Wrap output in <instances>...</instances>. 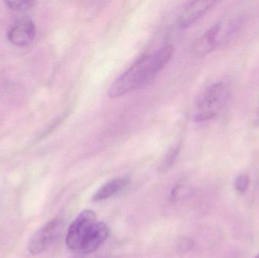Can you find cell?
Masks as SVG:
<instances>
[{"instance_id":"obj_1","label":"cell","mask_w":259,"mask_h":258,"mask_svg":"<svg viewBox=\"0 0 259 258\" xmlns=\"http://www.w3.org/2000/svg\"><path fill=\"white\" fill-rule=\"evenodd\" d=\"M174 53L175 48L167 45L153 54L140 58L112 83L108 95L112 98H119L147 86L168 64Z\"/></svg>"},{"instance_id":"obj_2","label":"cell","mask_w":259,"mask_h":258,"mask_svg":"<svg viewBox=\"0 0 259 258\" xmlns=\"http://www.w3.org/2000/svg\"><path fill=\"white\" fill-rule=\"evenodd\" d=\"M230 97L229 86L223 81L208 86L198 98L193 112L195 122H206L215 118L225 107Z\"/></svg>"},{"instance_id":"obj_3","label":"cell","mask_w":259,"mask_h":258,"mask_svg":"<svg viewBox=\"0 0 259 258\" xmlns=\"http://www.w3.org/2000/svg\"><path fill=\"white\" fill-rule=\"evenodd\" d=\"M94 211L84 210L73 221L68 230L66 244L71 251L79 253L83 242L97 222Z\"/></svg>"},{"instance_id":"obj_4","label":"cell","mask_w":259,"mask_h":258,"mask_svg":"<svg viewBox=\"0 0 259 258\" xmlns=\"http://www.w3.org/2000/svg\"><path fill=\"white\" fill-rule=\"evenodd\" d=\"M63 227L62 219L52 220L47 223L30 238L27 245L28 251L33 255L44 252L60 236Z\"/></svg>"},{"instance_id":"obj_5","label":"cell","mask_w":259,"mask_h":258,"mask_svg":"<svg viewBox=\"0 0 259 258\" xmlns=\"http://www.w3.org/2000/svg\"><path fill=\"white\" fill-rule=\"evenodd\" d=\"M224 21H219L208 29L195 43L193 51L198 56H205L225 43Z\"/></svg>"},{"instance_id":"obj_6","label":"cell","mask_w":259,"mask_h":258,"mask_svg":"<svg viewBox=\"0 0 259 258\" xmlns=\"http://www.w3.org/2000/svg\"><path fill=\"white\" fill-rule=\"evenodd\" d=\"M9 42L16 46L25 47L33 42L36 27L30 18H23L15 21L8 31Z\"/></svg>"},{"instance_id":"obj_7","label":"cell","mask_w":259,"mask_h":258,"mask_svg":"<svg viewBox=\"0 0 259 258\" xmlns=\"http://www.w3.org/2000/svg\"><path fill=\"white\" fill-rule=\"evenodd\" d=\"M217 3L212 0H198L187 3L180 14L178 24L181 28H187L200 19Z\"/></svg>"},{"instance_id":"obj_8","label":"cell","mask_w":259,"mask_h":258,"mask_svg":"<svg viewBox=\"0 0 259 258\" xmlns=\"http://www.w3.org/2000/svg\"><path fill=\"white\" fill-rule=\"evenodd\" d=\"M110 230L105 223L97 221L88 234L79 254H89L97 251L109 238Z\"/></svg>"},{"instance_id":"obj_9","label":"cell","mask_w":259,"mask_h":258,"mask_svg":"<svg viewBox=\"0 0 259 258\" xmlns=\"http://www.w3.org/2000/svg\"><path fill=\"white\" fill-rule=\"evenodd\" d=\"M129 183L128 179L125 177L110 180L98 189L95 195L93 196V201L97 202L108 199L127 187Z\"/></svg>"},{"instance_id":"obj_10","label":"cell","mask_w":259,"mask_h":258,"mask_svg":"<svg viewBox=\"0 0 259 258\" xmlns=\"http://www.w3.org/2000/svg\"><path fill=\"white\" fill-rule=\"evenodd\" d=\"M181 150V145H174L167 151V154L161 161L159 165V171L161 172H166L168 171L176 161Z\"/></svg>"},{"instance_id":"obj_11","label":"cell","mask_w":259,"mask_h":258,"mask_svg":"<svg viewBox=\"0 0 259 258\" xmlns=\"http://www.w3.org/2000/svg\"><path fill=\"white\" fill-rule=\"evenodd\" d=\"M250 184V179L246 174H240L234 181V188L237 192L240 194H244L249 189Z\"/></svg>"},{"instance_id":"obj_12","label":"cell","mask_w":259,"mask_h":258,"mask_svg":"<svg viewBox=\"0 0 259 258\" xmlns=\"http://www.w3.org/2000/svg\"><path fill=\"white\" fill-rule=\"evenodd\" d=\"M6 3L9 9L18 12L28 10L33 6V2L32 1H9Z\"/></svg>"},{"instance_id":"obj_13","label":"cell","mask_w":259,"mask_h":258,"mask_svg":"<svg viewBox=\"0 0 259 258\" xmlns=\"http://www.w3.org/2000/svg\"><path fill=\"white\" fill-rule=\"evenodd\" d=\"M193 245H194L193 241L192 239H187V238H184V239H181L179 244H178L180 251H183V252H187V251H190L193 248Z\"/></svg>"},{"instance_id":"obj_14","label":"cell","mask_w":259,"mask_h":258,"mask_svg":"<svg viewBox=\"0 0 259 258\" xmlns=\"http://www.w3.org/2000/svg\"><path fill=\"white\" fill-rule=\"evenodd\" d=\"M255 258H259V254L258 255H257L256 257H255Z\"/></svg>"}]
</instances>
